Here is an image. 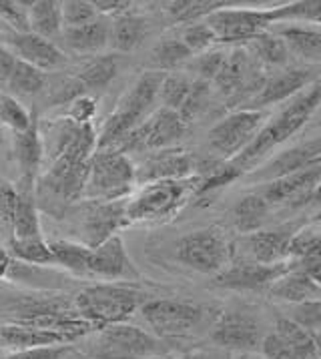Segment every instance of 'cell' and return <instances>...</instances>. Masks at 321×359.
<instances>
[{
	"label": "cell",
	"mask_w": 321,
	"mask_h": 359,
	"mask_svg": "<svg viewBox=\"0 0 321 359\" xmlns=\"http://www.w3.org/2000/svg\"><path fill=\"white\" fill-rule=\"evenodd\" d=\"M320 104L321 81H315L313 85L307 86L303 93L293 97L278 115L271 116V121L263 125V129L253 139V143L249 144L241 155H237L231 163L239 171H243V175L255 171V167L261 165L278 147L287 143L295 133H299L306 127L307 121L317 111Z\"/></svg>",
	"instance_id": "6da1fadb"
},
{
	"label": "cell",
	"mask_w": 321,
	"mask_h": 359,
	"mask_svg": "<svg viewBox=\"0 0 321 359\" xmlns=\"http://www.w3.org/2000/svg\"><path fill=\"white\" fill-rule=\"evenodd\" d=\"M163 79H165V72L160 71H146L137 79V83L118 101L117 109L104 121L99 133L97 151L117 149L121 141L129 137L132 130L153 113V104L159 99Z\"/></svg>",
	"instance_id": "7a4b0ae2"
},
{
	"label": "cell",
	"mask_w": 321,
	"mask_h": 359,
	"mask_svg": "<svg viewBox=\"0 0 321 359\" xmlns=\"http://www.w3.org/2000/svg\"><path fill=\"white\" fill-rule=\"evenodd\" d=\"M201 179L195 175L179 181H155L139 185L127 199L129 225L167 223L179 215L191 197L197 195Z\"/></svg>",
	"instance_id": "3957f363"
},
{
	"label": "cell",
	"mask_w": 321,
	"mask_h": 359,
	"mask_svg": "<svg viewBox=\"0 0 321 359\" xmlns=\"http://www.w3.org/2000/svg\"><path fill=\"white\" fill-rule=\"evenodd\" d=\"M145 295L125 283H97L74 295V311L97 330L125 323L143 307Z\"/></svg>",
	"instance_id": "277c9868"
},
{
	"label": "cell",
	"mask_w": 321,
	"mask_h": 359,
	"mask_svg": "<svg viewBox=\"0 0 321 359\" xmlns=\"http://www.w3.org/2000/svg\"><path fill=\"white\" fill-rule=\"evenodd\" d=\"M137 187V165L118 151H97L90 165L83 199L85 201H123Z\"/></svg>",
	"instance_id": "5b68a950"
},
{
	"label": "cell",
	"mask_w": 321,
	"mask_h": 359,
	"mask_svg": "<svg viewBox=\"0 0 321 359\" xmlns=\"http://www.w3.org/2000/svg\"><path fill=\"white\" fill-rule=\"evenodd\" d=\"M175 257L193 271L219 275L233 263V243L221 227H205L177 241Z\"/></svg>",
	"instance_id": "8992f818"
},
{
	"label": "cell",
	"mask_w": 321,
	"mask_h": 359,
	"mask_svg": "<svg viewBox=\"0 0 321 359\" xmlns=\"http://www.w3.org/2000/svg\"><path fill=\"white\" fill-rule=\"evenodd\" d=\"M187 123L181 118L177 111L160 107L146 116L145 121L132 130L129 137H125L117 149L118 153H155L163 149H173L187 133Z\"/></svg>",
	"instance_id": "52a82bcc"
},
{
	"label": "cell",
	"mask_w": 321,
	"mask_h": 359,
	"mask_svg": "<svg viewBox=\"0 0 321 359\" xmlns=\"http://www.w3.org/2000/svg\"><path fill=\"white\" fill-rule=\"evenodd\" d=\"M265 118H267V111H253V109L233 111L209 130L207 135L209 147L221 158L233 161L253 143V139L259 135V130L265 125Z\"/></svg>",
	"instance_id": "ba28073f"
},
{
	"label": "cell",
	"mask_w": 321,
	"mask_h": 359,
	"mask_svg": "<svg viewBox=\"0 0 321 359\" xmlns=\"http://www.w3.org/2000/svg\"><path fill=\"white\" fill-rule=\"evenodd\" d=\"M217 44H249L273 25L269 8H219L205 18Z\"/></svg>",
	"instance_id": "9c48e42d"
},
{
	"label": "cell",
	"mask_w": 321,
	"mask_h": 359,
	"mask_svg": "<svg viewBox=\"0 0 321 359\" xmlns=\"http://www.w3.org/2000/svg\"><path fill=\"white\" fill-rule=\"evenodd\" d=\"M141 313L160 337L189 335L203 321V307L181 299H149L143 303Z\"/></svg>",
	"instance_id": "30bf717a"
},
{
	"label": "cell",
	"mask_w": 321,
	"mask_h": 359,
	"mask_svg": "<svg viewBox=\"0 0 321 359\" xmlns=\"http://www.w3.org/2000/svg\"><path fill=\"white\" fill-rule=\"evenodd\" d=\"M87 277H97L102 281H121L135 283L141 281V273L135 267L132 259L127 253L121 235L107 239L99 247H88L85 259V273Z\"/></svg>",
	"instance_id": "8fae6325"
},
{
	"label": "cell",
	"mask_w": 321,
	"mask_h": 359,
	"mask_svg": "<svg viewBox=\"0 0 321 359\" xmlns=\"http://www.w3.org/2000/svg\"><path fill=\"white\" fill-rule=\"evenodd\" d=\"M88 165L90 161L60 155L50 161L48 171L41 179V191L48 199H55L60 205H71L83 199V191L87 185Z\"/></svg>",
	"instance_id": "7c38bea8"
},
{
	"label": "cell",
	"mask_w": 321,
	"mask_h": 359,
	"mask_svg": "<svg viewBox=\"0 0 321 359\" xmlns=\"http://www.w3.org/2000/svg\"><path fill=\"white\" fill-rule=\"evenodd\" d=\"M261 353L267 359H321L313 333L285 316H279L273 331L263 337Z\"/></svg>",
	"instance_id": "4fadbf2b"
},
{
	"label": "cell",
	"mask_w": 321,
	"mask_h": 359,
	"mask_svg": "<svg viewBox=\"0 0 321 359\" xmlns=\"http://www.w3.org/2000/svg\"><path fill=\"white\" fill-rule=\"evenodd\" d=\"M295 267L292 259L275 263V265H263L249 259L235 261L223 269L219 275H215V285L233 291H269V287L278 281L281 275H285Z\"/></svg>",
	"instance_id": "5bb4252c"
},
{
	"label": "cell",
	"mask_w": 321,
	"mask_h": 359,
	"mask_svg": "<svg viewBox=\"0 0 321 359\" xmlns=\"http://www.w3.org/2000/svg\"><path fill=\"white\" fill-rule=\"evenodd\" d=\"M211 339L229 351H257L263 341L261 325L247 311H221L211 325Z\"/></svg>",
	"instance_id": "9a60e30c"
},
{
	"label": "cell",
	"mask_w": 321,
	"mask_h": 359,
	"mask_svg": "<svg viewBox=\"0 0 321 359\" xmlns=\"http://www.w3.org/2000/svg\"><path fill=\"white\" fill-rule=\"evenodd\" d=\"M201 161L183 149H163L149 153L141 165H137V185L155 181H179L189 179L199 172Z\"/></svg>",
	"instance_id": "2e32d148"
},
{
	"label": "cell",
	"mask_w": 321,
	"mask_h": 359,
	"mask_svg": "<svg viewBox=\"0 0 321 359\" xmlns=\"http://www.w3.org/2000/svg\"><path fill=\"white\" fill-rule=\"evenodd\" d=\"M321 165V137L313 141H306L301 144H295L292 149H285L271 157L259 169L247 172V179L251 183H271L275 179L287 177L293 172L307 171Z\"/></svg>",
	"instance_id": "e0dca14e"
},
{
	"label": "cell",
	"mask_w": 321,
	"mask_h": 359,
	"mask_svg": "<svg viewBox=\"0 0 321 359\" xmlns=\"http://www.w3.org/2000/svg\"><path fill=\"white\" fill-rule=\"evenodd\" d=\"M129 227L127 199L123 201H85L83 207V243L99 247L118 231Z\"/></svg>",
	"instance_id": "ac0fdd59"
},
{
	"label": "cell",
	"mask_w": 321,
	"mask_h": 359,
	"mask_svg": "<svg viewBox=\"0 0 321 359\" xmlns=\"http://www.w3.org/2000/svg\"><path fill=\"white\" fill-rule=\"evenodd\" d=\"M315 83V72L309 67H293L278 72L269 79H265L263 86L249 99L245 109L253 111H265L271 104L278 102H289L293 97L303 93L307 86Z\"/></svg>",
	"instance_id": "d6986e66"
},
{
	"label": "cell",
	"mask_w": 321,
	"mask_h": 359,
	"mask_svg": "<svg viewBox=\"0 0 321 359\" xmlns=\"http://www.w3.org/2000/svg\"><path fill=\"white\" fill-rule=\"evenodd\" d=\"M104 355L111 359L149 358L160 351L159 341L141 327H132L127 323H118L104 327L101 333Z\"/></svg>",
	"instance_id": "ffe728a7"
},
{
	"label": "cell",
	"mask_w": 321,
	"mask_h": 359,
	"mask_svg": "<svg viewBox=\"0 0 321 359\" xmlns=\"http://www.w3.org/2000/svg\"><path fill=\"white\" fill-rule=\"evenodd\" d=\"M2 41L16 58L29 62L41 71H55L64 65V53L59 46L32 32H2Z\"/></svg>",
	"instance_id": "44dd1931"
},
{
	"label": "cell",
	"mask_w": 321,
	"mask_h": 359,
	"mask_svg": "<svg viewBox=\"0 0 321 359\" xmlns=\"http://www.w3.org/2000/svg\"><path fill=\"white\" fill-rule=\"evenodd\" d=\"M299 225H283L279 229H259L249 233L243 239L247 249L249 261L263 263V265H275L289 259L293 235L297 233Z\"/></svg>",
	"instance_id": "7402d4cb"
},
{
	"label": "cell",
	"mask_w": 321,
	"mask_h": 359,
	"mask_svg": "<svg viewBox=\"0 0 321 359\" xmlns=\"http://www.w3.org/2000/svg\"><path fill=\"white\" fill-rule=\"evenodd\" d=\"M321 165L307 169L301 172H293L287 177L275 179L271 183H265V187L259 191L265 201L271 205H292V207H301L307 205V199L311 191L320 183Z\"/></svg>",
	"instance_id": "603a6c76"
},
{
	"label": "cell",
	"mask_w": 321,
	"mask_h": 359,
	"mask_svg": "<svg viewBox=\"0 0 321 359\" xmlns=\"http://www.w3.org/2000/svg\"><path fill=\"white\" fill-rule=\"evenodd\" d=\"M213 83L219 86L225 97L235 99V95H249V85L255 86V93H257L265 83V79L261 76L253 81V58H251L249 48L235 46L227 55V60Z\"/></svg>",
	"instance_id": "cb8c5ba5"
},
{
	"label": "cell",
	"mask_w": 321,
	"mask_h": 359,
	"mask_svg": "<svg viewBox=\"0 0 321 359\" xmlns=\"http://www.w3.org/2000/svg\"><path fill=\"white\" fill-rule=\"evenodd\" d=\"M289 259L321 287V225L309 223L293 235Z\"/></svg>",
	"instance_id": "d4e9b609"
},
{
	"label": "cell",
	"mask_w": 321,
	"mask_h": 359,
	"mask_svg": "<svg viewBox=\"0 0 321 359\" xmlns=\"http://www.w3.org/2000/svg\"><path fill=\"white\" fill-rule=\"evenodd\" d=\"M273 299H279V302L289 303V305H295V303H303L311 302V299H321V287L311 281L301 269L293 267L285 275H281L278 281L269 287L267 291Z\"/></svg>",
	"instance_id": "484cf974"
},
{
	"label": "cell",
	"mask_w": 321,
	"mask_h": 359,
	"mask_svg": "<svg viewBox=\"0 0 321 359\" xmlns=\"http://www.w3.org/2000/svg\"><path fill=\"white\" fill-rule=\"evenodd\" d=\"M111 36V20L107 16H99L78 29H69L62 32L67 46L78 55H97L109 44Z\"/></svg>",
	"instance_id": "4316f807"
},
{
	"label": "cell",
	"mask_w": 321,
	"mask_h": 359,
	"mask_svg": "<svg viewBox=\"0 0 321 359\" xmlns=\"http://www.w3.org/2000/svg\"><path fill=\"white\" fill-rule=\"evenodd\" d=\"M146 34H149V25L145 18L129 11L111 20L109 44L118 53H131L143 44Z\"/></svg>",
	"instance_id": "83f0119b"
},
{
	"label": "cell",
	"mask_w": 321,
	"mask_h": 359,
	"mask_svg": "<svg viewBox=\"0 0 321 359\" xmlns=\"http://www.w3.org/2000/svg\"><path fill=\"white\" fill-rule=\"evenodd\" d=\"M15 153L16 158H18V165L22 169V185L30 187L44 157L43 137H41L34 123L30 125L29 130L15 135Z\"/></svg>",
	"instance_id": "f1b7e54d"
},
{
	"label": "cell",
	"mask_w": 321,
	"mask_h": 359,
	"mask_svg": "<svg viewBox=\"0 0 321 359\" xmlns=\"http://www.w3.org/2000/svg\"><path fill=\"white\" fill-rule=\"evenodd\" d=\"M29 27L32 34L55 43L64 32L60 2H57V0L29 2Z\"/></svg>",
	"instance_id": "f546056e"
},
{
	"label": "cell",
	"mask_w": 321,
	"mask_h": 359,
	"mask_svg": "<svg viewBox=\"0 0 321 359\" xmlns=\"http://www.w3.org/2000/svg\"><path fill=\"white\" fill-rule=\"evenodd\" d=\"M289 53L307 62H321V30L303 25H285L278 32Z\"/></svg>",
	"instance_id": "4dcf8cb0"
},
{
	"label": "cell",
	"mask_w": 321,
	"mask_h": 359,
	"mask_svg": "<svg viewBox=\"0 0 321 359\" xmlns=\"http://www.w3.org/2000/svg\"><path fill=\"white\" fill-rule=\"evenodd\" d=\"M231 2H223V0H173L163 4V13L173 25H195L201 22L209 15H213L215 11L229 6Z\"/></svg>",
	"instance_id": "1f68e13d"
},
{
	"label": "cell",
	"mask_w": 321,
	"mask_h": 359,
	"mask_svg": "<svg viewBox=\"0 0 321 359\" xmlns=\"http://www.w3.org/2000/svg\"><path fill=\"white\" fill-rule=\"evenodd\" d=\"M13 235L11 239H34L43 237V227H41V217L36 211V203L32 199L29 185L20 189V203L16 209L15 221H13Z\"/></svg>",
	"instance_id": "d6a6232c"
},
{
	"label": "cell",
	"mask_w": 321,
	"mask_h": 359,
	"mask_svg": "<svg viewBox=\"0 0 321 359\" xmlns=\"http://www.w3.org/2000/svg\"><path fill=\"white\" fill-rule=\"evenodd\" d=\"M269 213V203L263 199L259 193L245 195L233 207V223L239 233H255L261 229L263 221Z\"/></svg>",
	"instance_id": "836d02e7"
},
{
	"label": "cell",
	"mask_w": 321,
	"mask_h": 359,
	"mask_svg": "<svg viewBox=\"0 0 321 359\" xmlns=\"http://www.w3.org/2000/svg\"><path fill=\"white\" fill-rule=\"evenodd\" d=\"M249 53H251V57L259 60L265 67H281L287 60L289 48L279 34L267 30L249 43Z\"/></svg>",
	"instance_id": "e575fe53"
},
{
	"label": "cell",
	"mask_w": 321,
	"mask_h": 359,
	"mask_svg": "<svg viewBox=\"0 0 321 359\" xmlns=\"http://www.w3.org/2000/svg\"><path fill=\"white\" fill-rule=\"evenodd\" d=\"M117 74V58L109 57H97L93 60H88L87 65L76 72V81L83 85L85 93L87 90H99L109 85Z\"/></svg>",
	"instance_id": "d590c367"
},
{
	"label": "cell",
	"mask_w": 321,
	"mask_h": 359,
	"mask_svg": "<svg viewBox=\"0 0 321 359\" xmlns=\"http://www.w3.org/2000/svg\"><path fill=\"white\" fill-rule=\"evenodd\" d=\"M8 251L11 255L18 261L32 263V265H57L50 243L44 237H34V239H11L8 241Z\"/></svg>",
	"instance_id": "8d00e7d4"
},
{
	"label": "cell",
	"mask_w": 321,
	"mask_h": 359,
	"mask_svg": "<svg viewBox=\"0 0 321 359\" xmlns=\"http://www.w3.org/2000/svg\"><path fill=\"white\" fill-rule=\"evenodd\" d=\"M46 85V72L32 67L29 62L16 58V65L8 81H6V86L16 93V95H36L41 93Z\"/></svg>",
	"instance_id": "74e56055"
},
{
	"label": "cell",
	"mask_w": 321,
	"mask_h": 359,
	"mask_svg": "<svg viewBox=\"0 0 321 359\" xmlns=\"http://www.w3.org/2000/svg\"><path fill=\"white\" fill-rule=\"evenodd\" d=\"M193 58V53L185 46L181 41V36H173V39H163L159 44L153 48V65L157 67V71L165 72L177 69L179 65L187 62Z\"/></svg>",
	"instance_id": "f35d334b"
},
{
	"label": "cell",
	"mask_w": 321,
	"mask_h": 359,
	"mask_svg": "<svg viewBox=\"0 0 321 359\" xmlns=\"http://www.w3.org/2000/svg\"><path fill=\"white\" fill-rule=\"evenodd\" d=\"M32 123L34 121H32L29 111L16 101L13 95L0 90V127L15 130L16 135V133L29 130Z\"/></svg>",
	"instance_id": "ab89813d"
},
{
	"label": "cell",
	"mask_w": 321,
	"mask_h": 359,
	"mask_svg": "<svg viewBox=\"0 0 321 359\" xmlns=\"http://www.w3.org/2000/svg\"><path fill=\"white\" fill-rule=\"evenodd\" d=\"M191 85H193V81H189L183 74H165L159 90V101L163 102V107L179 113L189 97Z\"/></svg>",
	"instance_id": "60d3db41"
},
{
	"label": "cell",
	"mask_w": 321,
	"mask_h": 359,
	"mask_svg": "<svg viewBox=\"0 0 321 359\" xmlns=\"http://www.w3.org/2000/svg\"><path fill=\"white\" fill-rule=\"evenodd\" d=\"M60 11H62L64 30L85 27L101 16L90 0H64V2H60Z\"/></svg>",
	"instance_id": "b9f144b4"
},
{
	"label": "cell",
	"mask_w": 321,
	"mask_h": 359,
	"mask_svg": "<svg viewBox=\"0 0 321 359\" xmlns=\"http://www.w3.org/2000/svg\"><path fill=\"white\" fill-rule=\"evenodd\" d=\"M181 41L193 53V57H199V55H203L207 50H211L213 44H217V36L211 30V27L205 20H201V22H195V25L185 27L183 32H181Z\"/></svg>",
	"instance_id": "7bdbcfd3"
},
{
	"label": "cell",
	"mask_w": 321,
	"mask_h": 359,
	"mask_svg": "<svg viewBox=\"0 0 321 359\" xmlns=\"http://www.w3.org/2000/svg\"><path fill=\"white\" fill-rule=\"evenodd\" d=\"M209 97H211V86H209V83H207V81H201V79L193 81L189 97H187V101H185V104H183L181 111H179L181 118H183L187 125L193 123V121L207 109Z\"/></svg>",
	"instance_id": "ee69618b"
},
{
	"label": "cell",
	"mask_w": 321,
	"mask_h": 359,
	"mask_svg": "<svg viewBox=\"0 0 321 359\" xmlns=\"http://www.w3.org/2000/svg\"><path fill=\"white\" fill-rule=\"evenodd\" d=\"M285 317H289L292 321H295L299 327H303L309 333H315L321 330V299L289 305V311Z\"/></svg>",
	"instance_id": "f6af8a7d"
},
{
	"label": "cell",
	"mask_w": 321,
	"mask_h": 359,
	"mask_svg": "<svg viewBox=\"0 0 321 359\" xmlns=\"http://www.w3.org/2000/svg\"><path fill=\"white\" fill-rule=\"evenodd\" d=\"M0 22L8 25L11 32H30L29 4L15 0H0Z\"/></svg>",
	"instance_id": "bcb514c9"
},
{
	"label": "cell",
	"mask_w": 321,
	"mask_h": 359,
	"mask_svg": "<svg viewBox=\"0 0 321 359\" xmlns=\"http://www.w3.org/2000/svg\"><path fill=\"white\" fill-rule=\"evenodd\" d=\"M227 50H217V48H211V50H207L203 55H199V57H195V62H193V71L199 74V79L201 81H207V83H211V81H215L217 79V74L223 69V65H225V60H227Z\"/></svg>",
	"instance_id": "7dc6e473"
},
{
	"label": "cell",
	"mask_w": 321,
	"mask_h": 359,
	"mask_svg": "<svg viewBox=\"0 0 321 359\" xmlns=\"http://www.w3.org/2000/svg\"><path fill=\"white\" fill-rule=\"evenodd\" d=\"M18 203H20V191H16L15 185H11L8 181L0 179V221L6 227H13Z\"/></svg>",
	"instance_id": "c3c4849f"
},
{
	"label": "cell",
	"mask_w": 321,
	"mask_h": 359,
	"mask_svg": "<svg viewBox=\"0 0 321 359\" xmlns=\"http://www.w3.org/2000/svg\"><path fill=\"white\" fill-rule=\"evenodd\" d=\"M69 353L67 345H46V347H30L20 349L4 359H60Z\"/></svg>",
	"instance_id": "681fc988"
},
{
	"label": "cell",
	"mask_w": 321,
	"mask_h": 359,
	"mask_svg": "<svg viewBox=\"0 0 321 359\" xmlns=\"http://www.w3.org/2000/svg\"><path fill=\"white\" fill-rule=\"evenodd\" d=\"M95 113H97L95 99H90V97L85 95V97H78V99H74V101L71 102L67 116H69L71 121H74V123H78V125H87V123H93Z\"/></svg>",
	"instance_id": "f907efd6"
},
{
	"label": "cell",
	"mask_w": 321,
	"mask_h": 359,
	"mask_svg": "<svg viewBox=\"0 0 321 359\" xmlns=\"http://www.w3.org/2000/svg\"><path fill=\"white\" fill-rule=\"evenodd\" d=\"M93 4L101 16L125 15L132 6V2H127V0H93Z\"/></svg>",
	"instance_id": "816d5d0a"
},
{
	"label": "cell",
	"mask_w": 321,
	"mask_h": 359,
	"mask_svg": "<svg viewBox=\"0 0 321 359\" xmlns=\"http://www.w3.org/2000/svg\"><path fill=\"white\" fill-rule=\"evenodd\" d=\"M16 65V57L6 48V46H2L0 44V81L2 83H6L8 81V76H11V72L15 69Z\"/></svg>",
	"instance_id": "f5cc1de1"
},
{
	"label": "cell",
	"mask_w": 321,
	"mask_h": 359,
	"mask_svg": "<svg viewBox=\"0 0 321 359\" xmlns=\"http://www.w3.org/2000/svg\"><path fill=\"white\" fill-rule=\"evenodd\" d=\"M11 261H13V255H11V251H8V247H2V245H0V281L4 279V275L8 273Z\"/></svg>",
	"instance_id": "db71d44e"
},
{
	"label": "cell",
	"mask_w": 321,
	"mask_h": 359,
	"mask_svg": "<svg viewBox=\"0 0 321 359\" xmlns=\"http://www.w3.org/2000/svg\"><path fill=\"white\" fill-rule=\"evenodd\" d=\"M307 205H321V179L320 183L315 185V189L311 191V195L307 199Z\"/></svg>",
	"instance_id": "11a10c76"
},
{
	"label": "cell",
	"mask_w": 321,
	"mask_h": 359,
	"mask_svg": "<svg viewBox=\"0 0 321 359\" xmlns=\"http://www.w3.org/2000/svg\"><path fill=\"white\" fill-rule=\"evenodd\" d=\"M313 337H315V345H317V351H320V358H321V330L315 331V333H313Z\"/></svg>",
	"instance_id": "9f6ffc18"
},
{
	"label": "cell",
	"mask_w": 321,
	"mask_h": 359,
	"mask_svg": "<svg viewBox=\"0 0 321 359\" xmlns=\"http://www.w3.org/2000/svg\"><path fill=\"white\" fill-rule=\"evenodd\" d=\"M195 359H229V355H225V358H219V355H201V358Z\"/></svg>",
	"instance_id": "6f0895ef"
},
{
	"label": "cell",
	"mask_w": 321,
	"mask_h": 359,
	"mask_svg": "<svg viewBox=\"0 0 321 359\" xmlns=\"http://www.w3.org/2000/svg\"><path fill=\"white\" fill-rule=\"evenodd\" d=\"M313 223H321V213L317 217H315V221H313Z\"/></svg>",
	"instance_id": "680465c9"
},
{
	"label": "cell",
	"mask_w": 321,
	"mask_h": 359,
	"mask_svg": "<svg viewBox=\"0 0 321 359\" xmlns=\"http://www.w3.org/2000/svg\"><path fill=\"white\" fill-rule=\"evenodd\" d=\"M0 41H2V32H0Z\"/></svg>",
	"instance_id": "91938a15"
},
{
	"label": "cell",
	"mask_w": 321,
	"mask_h": 359,
	"mask_svg": "<svg viewBox=\"0 0 321 359\" xmlns=\"http://www.w3.org/2000/svg\"><path fill=\"white\" fill-rule=\"evenodd\" d=\"M0 345H2V339H0Z\"/></svg>",
	"instance_id": "94428289"
},
{
	"label": "cell",
	"mask_w": 321,
	"mask_h": 359,
	"mask_svg": "<svg viewBox=\"0 0 321 359\" xmlns=\"http://www.w3.org/2000/svg\"><path fill=\"white\" fill-rule=\"evenodd\" d=\"M320 225H321V223H320Z\"/></svg>",
	"instance_id": "6125c7cd"
}]
</instances>
